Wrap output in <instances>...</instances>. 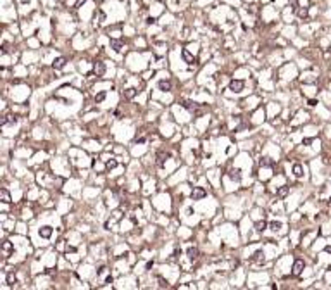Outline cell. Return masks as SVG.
<instances>
[{"mask_svg": "<svg viewBox=\"0 0 331 290\" xmlns=\"http://www.w3.org/2000/svg\"><path fill=\"white\" fill-rule=\"evenodd\" d=\"M269 226H271V230H272V231H278L279 228H281V223H279V221H272V223H271Z\"/></svg>", "mask_w": 331, "mask_h": 290, "instance_id": "d6986e66", "label": "cell"}, {"mask_svg": "<svg viewBox=\"0 0 331 290\" xmlns=\"http://www.w3.org/2000/svg\"><path fill=\"white\" fill-rule=\"evenodd\" d=\"M293 174L297 178H302V176H304V167L300 166V164H295V166H293Z\"/></svg>", "mask_w": 331, "mask_h": 290, "instance_id": "30bf717a", "label": "cell"}, {"mask_svg": "<svg viewBox=\"0 0 331 290\" xmlns=\"http://www.w3.org/2000/svg\"><path fill=\"white\" fill-rule=\"evenodd\" d=\"M243 86H245V83H243L241 80H231L230 81V90L231 91H236V93H238V91L243 90Z\"/></svg>", "mask_w": 331, "mask_h": 290, "instance_id": "7a4b0ae2", "label": "cell"}, {"mask_svg": "<svg viewBox=\"0 0 331 290\" xmlns=\"http://www.w3.org/2000/svg\"><path fill=\"white\" fill-rule=\"evenodd\" d=\"M316 104H317V100H316V98H310V100H309V105H310V107H314Z\"/></svg>", "mask_w": 331, "mask_h": 290, "instance_id": "d4e9b609", "label": "cell"}, {"mask_svg": "<svg viewBox=\"0 0 331 290\" xmlns=\"http://www.w3.org/2000/svg\"><path fill=\"white\" fill-rule=\"evenodd\" d=\"M230 176L233 178V180H236V181H238V180H240V173L236 171V169H231V171H230Z\"/></svg>", "mask_w": 331, "mask_h": 290, "instance_id": "7402d4cb", "label": "cell"}, {"mask_svg": "<svg viewBox=\"0 0 331 290\" xmlns=\"http://www.w3.org/2000/svg\"><path fill=\"white\" fill-rule=\"evenodd\" d=\"M93 73H95L97 76H104V73H105V64L100 62V60H97L95 66H93Z\"/></svg>", "mask_w": 331, "mask_h": 290, "instance_id": "277c9868", "label": "cell"}, {"mask_svg": "<svg viewBox=\"0 0 331 290\" xmlns=\"http://www.w3.org/2000/svg\"><path fill=\"white\" fill-rule=\"evenodd\" d=\"M7 283H9V285H14V283H16V274H14V273H9V274H7Z\"/></svg>", "mask_w": 331, "mask_h": 290, "instance_id": "ac0fdd59", "label": "cell"}, {"mask_svg": "<svg viewBox=\"0 0 331 290\" xmlns=\"http://www.w3.org/2000/svg\"><path fill=\"white\" fill-rule=\"evenodd\" d=\"M104 100H105V91H100V93H97V95H95V102L97 104L104 102Z\"/></svg>", "mask_w": 331, "mask_h": 290, "instance_id": "2e32d148", "label": "cell"}, {"mask_svg": "<svg viewBox=\"0 0 331 290\" xmlns=\"http://www.w3.org/2000/svg\"><path fill=\"white\" fill-rule=\"evenodd\" d=\"M111 48H114L116 52H121V50L124 48V42L123 40H116V38H114V40H111Z\"/></svg>", "mask_w": 331, "mask_h": 290, "instance_id": "5b68a950", "label": "cell"}, {"mask_svg": "<svg viewBox=\"0 0 331 290\" xmlns=\"http://www.w3.org/2000/svg\"><path fill=\"white\" fill-rule=\"evenodd\" d=\"M105 283H112V276H107V278H105Z\"/></svg>", "mask_w": 331, "mask_h": 290, "instance_id": "4316f807", "label": "cell"}, {"mask_svg": "<svg viewBox=\"0 0 331 290\" xmlns=\"http://www.w3.org/2000/svg\"><path fill=\"white\" fill-rule=\"evenodd\" d=\"M205 195H207V192H205L202 187H195L192 190V199L193 200H200V199H203Z\"/></svg>", "mask_w": 331, "mask_h": 290, "instance_id": "6da1fadb", "label": "cell"}, {"mask_svg": "<svg viewBox=\"0 0 331 290\" xmlns=\"http://www.w3.org/2000/svg\"><path fill=\"white\" fill-rule=\"evenodd\" d=\"M266 226H267L266 221H259V223L255 225V230L257 231H264V230H266Z\"/></svg>", "mask_w": 331, "mask_h": 290, "instance_id": "e0dca14e", "label": "cell"}, {"mask_svg": "<svg viewBox=\"0 0 331 290\" xmlns=\"http://www.w3.org/2000/svg\"><path fill=\"white\" fill-rule=\"evenodd\" d=\"M186 254H188V259H192V261H193V259L198 257V249L197 247H190L186 250Z\"/></svg>", "mask_w": 331, "mask_h": 290, "instance_id": "ba28073f", "label": "cell"}, {"mask_svg": "<svg viewBox=\"0 0 331 290\" xmlns=\"http://www.w3.org/2000/svg\"><path fill=\"white\" fill-rule=\"evenodd\" d=\"M329 202H331V199H329Z\"/></svg>", "mask_w": 331, "mask_h": 290, "instance_id": "f1b7e54d", "label": "cell"}, {"mask_svg": "<svg viewBox=\"0 0 331 290\" xmlns=\"http://www.w3.org/2000/svg\"><path fill=\"white\" fill-rule=\"evenodd\" d=\"M288 190H290V187H281L278 190V195H279V197H285V195L288 193Z\"/></svg>", "mask_w": 331, "mask_h": 290, "instance_id": "ffe728a7", "label": "cell"}, {"mask_svg": "<svg viewBox=\"0 0 331 290\" xmlns=\"http://www.w3.org/2000/svg\"><path fill=\"white\" fill-rule=\"evenodd\" d=\"M136 93H138L136 88H126V90H124V97H126V98H133Z\"/></svg>", "mask_w": 331, "mask_h": 290, "instance_id": "4fadbf2b", "label": "cell"}, {"mask_svg": "<svg viewBox=\"0 0 331 290\" xmlns=\"http://www.w3.org/2000/svg\"><path fill=\"white\" fill-rule=\"evenodd\" d=\"M309 143H312V138H305L304 140V145H309Z\"/></svg>", "mask_w": 331, "mask_h": 290, "instance_id": "484cf974", "label": "cell"}, {"mask_svg": "<svg viewBox=\"0 0 331 290\" xmlns=\"http://www.w3.org/2000/svg\"><path fill=\"white\" fill-rule=\"evenodd\" d=\"M183 59L186 60L188 64H193V62H195V57H193V55L188 52V50H183Z\"/></svg>", "mask_w": 331, "mask_h": 290, "instance_id": "7c38bea8", "label": "cell"}, {"mask_svg": "<svg viewBox=\"0 0 331 290\" xmlns=\"http://www.w3.org/2000/svg\"><path fill=\"white\" fill-rule=\"evenodd\" d=\"M118 166V162L114 161V159H111V161H107V167H109V169H112V167H116Z\"/></svg>", "mask_w": 331, "mask_h": 290, "instance_id": "603a6c76", "label": "cell"}, {"mask_svg": "<svg viewBox=\"0 0 331 290\" xmlns=\"http://www.w3.org/2000/svg\"><path fill=\"white\" fill-rule=\"evenodd\" d=\"M252 261H254V263H262V261H264V254H262L261 250L255 252L254 254V257H252Z\"/></svg>", "mask_w": 331, "mask_h": 290, "instance_id": "5bb4252c", "label": "cell"}, {"mask_svg": "<svg viewBox=\"0 0 331 290\" xmlns=\"http://www.w3.org/2000/svg\"><path fill=\"white\" fill-rule=\"evenodd\" d=\"M40 235H42L43 238H48V236L52 235V228H50V226H43V228H40Z\"/></svg>", "mask_w": 331, "mask_h": 290, "instance_id": "9c48e42d", "label": "cell"}, {"mask_svg": "<svg viewBox=\"0 0 331 290\" xmlns=\"http://www.w3.org/2000/svg\"><path fill=\"white\" fill-rule=\"evenodd\" d=\"M81 2H85V0H78V5H80V4H81Z\"/></svg>", "mask_w": 331, "mask_h": 290, "instance_id": "83f0119b", "label": "cell"}, {"mask_svg": "<svg viewBox=\"0 0 331 290\" xmlns=\"http://www.w3.org/2000/svg\"><path fill=\"white\" fill-rule=\"evenodd\" d=\"M104 271H105V266H100V268L97 269V274L100 276V274H104Z\"/></svg>", "mask_w": 331, "mask_h": 290, "instance_id": "cb8c5ba5", "label": "cell"}, {"mask_svg": "<svg viewBox=\"0 0 331 290\" xmlns=\"http://www.w3.org/2000/svg\"><path fill=\"white\" fill-rule=\"evenodd\" d=\"M159 88H160V90H164V91L171 90V81H167V80H162V81H159Z\"/></svg>", "mask_w": 331, "mask_h": 290, "instance_id": "8fae6325", "label": "cell"}, {"mask_svg": "<svg viewBox=\"0 0 331 290\" xmlns=\"http://www.w3.org/2000/svg\"><path fill=\"white\" fill-rule=\"evenodd\" d=\"M66 62H67V60H66V57H57V59L53 60V69H62V67H64L66 66Z\"/></svg>", "mask_w": 331, "mask_h": 290, "instance_id": "8992f818", "label": "cell"}, {"mask_svg": "<svg viewBox=\"0 0 331 290\" xmlns=\"http://www.w3.org/2000/svg\"><path fill=\"white\" fill-rule=\"evenodd\" d=\"M0 197H2V202H4V204H9V202H11V193L7 192L5 188L0 190Z\"/></svg>", "mask_w": 331, "mask_h": 290, "instance_id": "52a82bcc", "label": "cell"}, {"mask_svg": "<svg viewBox=\"0 0 331 290\" xmlns=\"http://www.w3.org/2000/svg\"><path fill=\"white\" fill-rule=\"evenodd\" d=\"M12 249H14V247H12V243H11V242H7V240H5L4 243H2V250H4V252H11Z\"/></svg>", "mask_w": 331, "mask_h": 290, "instance_id": "9a60e30c", "label": "cell"}, {"mask_svg": "<svg viewBox=\"0 0 331 290\" xmlns=\"http://www.w3.org/2000/svg\"><path fill=\"white\" fill-rule=\"evenodd\" d=\"M297 14H299V17H302V19H305L307 17V9H297Z\"/></svg>", "mask_w": 331, "mask_h": 290, "instance_id": "44dd1931", "label": "cell"}, {"mask_svg": "<svg viewBox=\"0 0 331 290\" xmlns=\"http://www.w3.org/2000/svg\"><path fill=\"white\" fill-rule=\"evenodd\" d=\"M302 269H304V261L302 259H297L293 263V269H292V273L295 274V276H299L300 273H302Z\"/></svg>", "mask_w": 331, "mask_h": 290, "instance_id": "3957f363", "label": "cell"}]
</instances>
